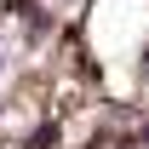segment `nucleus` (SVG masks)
Listing matches in <instances>:
<instances>
[{
	"instance_id": "f257e3e1",
	"label": "nucleus",
	"mask_w": 149,
	"mask_h": 149,
	"mask_svg": "<svg viewBox=\"0 0 149 149\" xmlns=\"http://www.w3.org/2000/svg\"><path fill=\"white\" fill-rule=\"evenodd\" d=\"M6 69H12V57H6V46H0V80H6Z\"/></svg>"
}]
</instances>
